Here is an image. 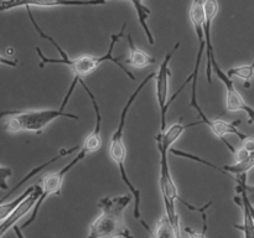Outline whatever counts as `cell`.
<instances>
[{
    "label": "cell",
    "mask_w": 254,
    "mask_h": 238,
    "mask_svg": "<svg viewBox=\"0 0 254 238\" xmlns=\"http://www.w3.org/2000/svg\"><path fill=\"white\" fill-rule=\"evenodd\" d=\"M26 10H27V15H29L30 20H31L32 25H34V27L36 29L37 34L40 35V37L44 40H49V41L56 47L60 56H61L60 59H51V57H46L44 54H42L41 49H40V47H36V52L40 57V67H41V68L45 66V64H66V66L72 71L73 77L78 78L79 81V79H83V77L88 76L89 73H92L97 67H99L102 63H104V62H113L114 64H117V66H118L119 68H121L122 71H123L124 73L131 79V81H135V76H134L129 69H127L126 66L121 62V60L123 59V56H119V57L113 56V50L114 47H116L117 42L123 37L124 30H126L127 27V22H124V24L122 25V29L119 30L118 34L111 35V44H109V49L108 51H107V54L102 55V56L82 55V56L76 57V59H71V57L64 52V50H62V47L60 46L54 39H52V36H50V35H47L46 32L42 31V29L39 26V24H37L36 20H35L34 15H32L31 9H30V7H26Z\"/></svg>",
    "instance_id": "obj_1"
},
{
    "label": "cell",
    "mask_w": 254,
    "mask_h": 238,
    "mask_svg": "<svg viewBox=\"0 0 254 238\" xmlns=\"http://www.w3.org/2000/svg\"><path fill=\"white\" fill-rule=\"evenodd\" d=\"M130 202L128 195L101 198L97 205L102 213L91 223L87 238H134L124 218Z\"/></svg>",
    "instance_id": "obj_2"
},
{
    "label": "cell",
    "mask_w": 254,
    "mask_h": 238,
    "mask_svg": "<svg viewBox=\"0 0 254 238\" xmlns=\"http://www.w3.org/2000/svg\"><path fill=\"white\" fill-rule=\"evenodd\" d=\"M156 76L155 72H151L148 76L144 77L143 81L138 84V87L135 88V91L130 94V97L127 101L126 106L123 107L121 112V118H119L118 126H117V130L114 131L113 135L111 138V143H109V156L112 158V160L114 161L117 166L119 169V173H121V178L123 180V182L126 183L127 187L129 188V191L131 192L134 198V218L136 220H141V212H140V191L138 187L134 186V183L129 180L128 173H127L126 169V159H127V149L124 145V128H126V121L128 118V112L130 109V107L133 106V103L135 102V99L138 98V96L140 94V92L143 91L144 87L148 84V82L150 79H153Z\"/></svg>",
    "instance_id": "obj_3"
},
{
    "label": "cell",
    "mask_w": 254,
    "mask_h": 238,
    "mask_svg": "<svg viewBox=\"0 0 254 238\" xmlns=\"http://www.w3.org/2000/svg\"><path fill=\"white\" fill-rule=\"evenodd\" d=\"M68 118L72 120H79V117L73 113H67L64 108L59 109H36V111L20 112L16 111L14 114L7 118L5 128L7 131L17 133V131H34L36 134H41L45 126L49 125L51 121L57 118Z\"/></svg>",
    "instance_id": "obj_4"
},
{
    "label": "cell",
    "mask_w": 254,
    "mask_h": 238,
    "mask_svg": "<svg viewBox=\"0 0 254 238\" xmlns=\"http://www.w3.org/2000/svg\"><path fill=\"white\" fill-rule=\"evenodd\" d=\"M180 47V42H176L174 45L173 49L165 55L163 62H161L160 67H159V71L155 76V82H156V99H158L159 108H160V131L159 133H165L166 130V116H168V111L170 104L173 103L174 99L179 96V94L183 92V89L185 88L186 84L189 82L192 81V74L188 77V79L185 81V83L179 88V91L171 97L168 101V94H169V79L171 77V71L170 67H169V63H170L171 59H173L174 54L176 52V50Z\"/></svg>",
    "instance_id": "obj_5"
},
{
    "label": "cell",
    "mask_w": 254,
    "mask_h": 238,
    "mask_svg": "<svg viewBox=\"0 0 254 238\" xmlns=\"http://www.w3.org/2000/svg\"><path fill=\"white\" fill-rule=\"evenodd\" d=\"M87 155H88V154H87L86 151H83L82 149H79L78 154H77V155L74 156V158L72 159V160L69 161L68 164H66V165H64V168L61 169V170L56 171V173L47 174L46 176H44V178H42V180H41V196H40V198L37 200L36 205H35L34 208H32V213H31V216H30V218L26 221V222L24 223V225L21 226V230H24V228H27L30 225H32V223L35 222L37 215H39V210L41 208V206L44 205L45 200H46L49 196L61 195L62 183H64V176H66L67 174H68L69 171H71L72 169H73L74 166L77 165V164L81 163V161L83 160V159L86 158Z\"/></svg>",
    "instance_id": "obj_6"
},
{
    "label": "cell",
    "mask_w": 254,
    "mask_h": 238,
    "mask_svg": "<svg viewBox=\"0 0 254 238\" xmlns=\"http://www.w3.org/2000/svg\"><path fill=\"white\" fill-rule=\"evenodd\" d=\"M212 69L216 74H217L218 79L225 84L226 91H227V96H226V111L228 112H238L243 111L248 116V124L254 125V108L248 106L245 102V98L242 94L236 89L233 79L227 76L225 71L220 67L217 63V60L212 59Z\"/></svg>",
    "instance_id": "obj_7"
},
{
    "label": "cell",
    "mask_w": 254,
    "mask_h": 238,
    "mask_svg": "<svg viewBox=\"0 0 254 238\" xmlns=\"http://www.w3.org/2000/svg\"><path fill=\"white\" fill-rule=\"evenodd\" d=\"M108 0H1L0 12L9 11L16 7H59V6H99Z\"/></svg>",
    "instance_id": "obj_8"
},
{
    "label": "cell",
    "mask_w": 254,
    "mask_h": 238,
    "mask_svg": "<svg viewBox=\"0 0 254 238\" xmlns=\"http://www.w3.org/2000/svg\"><path fill=\"white\" fill-rule=\"evenodd\" d=\"M203 10H205V41H206V57H207V64H206V76H207L208 84H212V59H215V50H213L212 41H211V25L213 19L218 12L217 0H203Z\"/></svg>",
    "instance_id": "obj_9"
},
{
    "label": "cell",
    "mask_w": 254,
    "mask_h": 238,
    "mask_svg": "<svg viewBox=\"0 0 254 238\" xmlns=\"http://www.w3.org/2000/svg\"><path fill=\"white\" fill-rule=\"evenodd\" d=\"M41 196V186L36 185V188L12 211V213H10L9 217L5 218L1 223H0V238L5 235V233L9 231V228H12L25 215L29 213V211H31L34 208V206L36 205L37 200Z\"/></svg>",
    "instance_id": "obj_10"
},
{
    "label": "cell",
    "mask_w": 254,
    "mask_h": 238,
    "mask_svg": "<svg viewBox=\"0 0 254 238\" xmlns=\"http://www.w3.org/2000/svg\"><path fill=\"white\" fill-rule=\"evenodd\" d=\"M128 45H129V56L126 60V63L130 64L134 68H145V67L150 66V64L155 63L156 60L154 57H151L150 55H148L146 52H144L143 50H140L139 47L135 46L133 41V37L130 34H128Z\"/></svg>",
    "instance_id": "obj_11"
},
{
    "label": "cell",
    "mask_w": 254,
    "mask_h": 238,
    "mask_svg": "<svg viewBox=\"0 0 254 238\" xmlns=\"http://www.w3.org/2000/svg\"><path fill=\"white\" fill-rule=\"evenodd\" d=\"M140 222L141 225L144 226V228L146 230V232L150 235L151 238H176L175 230H174V227L171 226L170 221H169L168 216L166 215L161 216V218L159 220V222L156 223V227L154 231H151L150 228H149V226L146 225L145 221L140 220Z\"/></svg>",
    "instance_id": "obj_12"
},
{
    "label": "cell",
    "mask_w": 254,
    "mask_h": 238,
    "mask_svg": "<svg viewBox=\"0 0 254 238\" xmlns=\"http://www.w3.org/2000/svg\"><path fill=\"white\" fill-rule=\"evenodd\" d=\"M129 1L133 4L134 9H135L136 16H138V20H139V24H140V26L143 27L144 34H145L149 44L154 45L155 44V39H154L153 32H151V30L149 29V25H148V17H149V15L151 14V10L143 4V0H129Z\"/></svg>",
    "instance_id": "obj_13"
},
{
    "label": "cell",
    "mask_w": 254,
    "mask_h": 238,
    "mask_svg": "<svg viewBox=\"0 0 254 238\" xmlns=\"http://www.w3.org/2000/svg\"><path fill=\"white\" fill-rule=\"evenodd\" d=\"M235 202L238 203L243 208V223L242 225H235V228L242 231L245 238H254V220L252 215H251L247 202H246L242 196L241 197L235 196Z\"/></svg>",
    "instance_id": "obj_14"
},
{
    "label": "cell",
    "mask_w": 254,
    "mask_h": 238,
    "mask_svg": "<svg viewBox=\"0 0 254 238\" xmlns=\"http://www.w3.org/2000/svg\"><path fill=\"white\" fill-rule=\"evenodd\" d=\"M254 168V151L250 154L247 159L236 163L235 165H225L223 170L228 174L232 178H235L233 175H241V174H247L251 169Z\"/></svg>",
    "instance_id": "obj_15"
},
{
    "label": "cell",
    "mask_w": 254,
    "mask_h": 238,
    "mask_svg": "<svg viewBox=\"0 0 254 238\" xmlns=\"http://www.w3.org/2000/svg\"><path fill=\"white\" fill-rule=\"evenodd\" d=\"M227 76L231 77V78H235V77H238V78L246 81L245 86L250 87V81L253 78L254 76V60L252 63L250 64H243V66L238 67H232V68L228 69Z\"/></svg>",
    "instance_id": "obj_16"
},
{
    "label": "cell",
    "mask_w": 254,
    "mask_h": 238,
    "mask_svg": "<svg viewBox=\"0 0 254 238\" xmlns=\"http://www.w3.org/2000/svg\"><path fill=\"white\" fill-rule=\"evenodd\" d=\"M170 153L173 154V155H176V156H181V158L190 159V160L197 161V163H201V164H203V165H207V166H210V168L215 169V170H217V171H220V173L225 174V175L230 176V175H228L227 173H226L225 170H223V168H218V166H216L215 164H212V163H208L207 160H203V159L198 158V156L193 155V154H191V153H186V151L179 150V149H170Z\"/></svg>",
    "instance_id": "obj_17"
},
{
    "label": "cell",
    "mask_w": 254,
    "mask_h": 238,
    "mask_svg": "<svg viewBox=\"0 0 254 238\" xmlns=\"http://www.w3.org/2000/svg\"><path fill=\"white\" fill-rule=\"evenodd\" d=\"M201 217H202V231L198 232L191 227H186L185 232L188 233L189 238H207L206 237V233H207V211L201 212Z\"/></svg>",
    "instance_id": "obj_18"
},
{
    "label": "cell",
    "mask_w": 254,
    "mask_h": 238,
    "mask_svg": "<svg viewBox=\"0 0 254 238\" xmlns=\"http://www.w3.org/2000/svg\"><path fill=\"white\" fill-rule=\"evenodd\" d=\"M12 175L11 169L7 166L0 165V188L1 190H7L9 185H7V178Z\"/></svg>",
    "instance_id": "obj_19"
},
{
    "label": "cell",
    "mask_w": 254,
    "mask_h": 238,
    "mask_svg": "<svg viewBox=\"0 0 254 238\" xmlns=\"http://www.w3.org/2000/svg\"><path fill=\"white\" fill-rule=\"evenodd\" d=\"M250 151L246 150L245 148H240L236 150L235 153V158H236V163H240V161L245 160V159H247L248 156H250Z\"/></svg>",
    "instance_id": "obj_20"
},
{
    "label": "cell",
    "mask_w": 254,
    "mask_h": 238,
    "mask_svg": "<svg viewBox=\"0 0 254 238\" xmlns=\"http://www.w3.org/2000/svg\"><path fill=\"white\" fill-rule=\"evenodd\" d=\"M0 64H4V66L9 67H16L17 61L14 59H10V57H4L2 55H0Z\"/></svg>",
    "instance_id": "obj_21"
},
{
    "label": "cell",
    "mask_w": 254,
    "mask_h": 238,
    "mask_svg": "<svg viewBox=\"0 0 254 238\" xmlns=\"http://www.w3.org/2000/svg\"><path fill=\"white\" fill-rule=\"evenodd\" d=\"M242 148H245L246 150L250 151V153H253L254 151V139L247 138L246 140H243Z\"/></svg>",
    "instance_id": "obj_22"
},
{
    "label": "cell",
    "mask_w": 254,
    "mask_h": 238,
    "mask_svg": "<svg viewBox=\"0 0 254 238\" xmlns=\"http://www.w3.org/2000/svg\"><path fill=\"white\" fill-rule=\"evenodd\" d=\"M245 187H246V191H247V195H248V198H250L251 202L254 205V186H251V185H247V182L245 183Z\"/></svg>",
    "instance_id": "obj_23"
},
{
    "label": "cell",
    "mask_w": 254,
    "mask_h": 238,
    "mask_svg": "<svg viewBox=\"0 0 254 238\" xmlns=\"http://www.w3.org/2000/svg\"><path fill=\"white\" fill-rule=\"evenodd\" d=\"M12 230H14L15 235H16L17 238H25L24 235H22V231H21V227H19V226L15 225L14 227H12Z\"/></svg>",
    "instance_id": "obj_24"
},
{
    "label": "cell",
    "mask_w": 254,
    "mask_h": 238,
    "mask_svg": "<svg viewBox=\"0 0 254 238\" xmlns=\"http://www.w3.org/2000/svg\"><path fill=\"white\" fill-rule=\"evenodd\" d=\"M16 111H2L0 112V119L5 118V117H10L11 114H14Z\"/></svg>",
    "instance_id": "obj_25"
},
{
    "label": "cell",
    "mask_w": 254,
    "mask_h": 238,
    "mask_svg": "<svg viewBox=\"0 0 254 238\" xmlns=\"http://www.w3.org/2000/svg\"><path fill=\"white\" fill-rule=\"evenodd\" d=\"M108 1H109V0H108Z\"/></svg>",
    "instance_id": "obj_26"
}]
</instances>
